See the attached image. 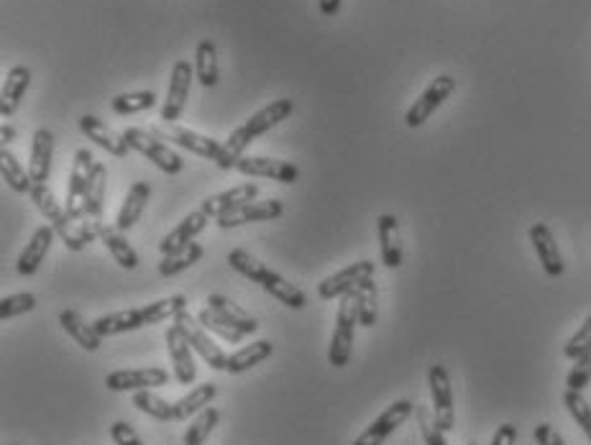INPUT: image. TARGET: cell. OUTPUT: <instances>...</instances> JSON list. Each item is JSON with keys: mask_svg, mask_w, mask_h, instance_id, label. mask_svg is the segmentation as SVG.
I'll return each instance as SVG.
<instances>
[{"mask_svg": "<svg viewBox=\"0 0 591 445\" xmlns=\"http://www.w3.org/2000/svg\"><path fill=\"white\" fill-rule=\"evenodd\" d=\"M29 197L34 200L39 213L49 220V226L57 231V236L62 238L64 246H67L70 251H82L87 243L98 238V228L103 220L85 218L82 223L72 220L70 213H67V208H62V205L57 203V197H54V192L49 190L47 185H34L31 187Z\"/></svg>", "mask_w": 591, "mask_h": 445, "instance_id": "obj_1", "label": "cell"}, {"mask_svg": "<svg viewBox=\"0 0 591 445\" xmlns=\"http://www.w3.org/2000/svg\"><path fill=\"white\" fill-rule=\"evenodd\" d=\"M356 323H359V302H356V289H351L338 302L336 330H333L331 348H328V364L336 366V369H343L351 361Z\"/></svg>", "mask_w": 591, "mask_h": 445, "instance_id": "obj_2", "label": "cell"}, {"mask_svg": "<svg viewBox=\"0 0 591 445\" xmlns=\"http://www.w3.org/2000/svg\"><path fill=\"white\" fill-rule=\"evenodd\" d=\"M123 139H126V144L131 146V149L139 151L141 157H146L154 167L162 169L164 174H180L182 167H185L180 154L169 149L162 139H157V136L151 131H146V128H126V131H123Z\"/></svg>", "mask_w": 591, "mask_h": 445, "instance_id": "obj_3", "label": "cell"}, {"mask_svg": "<svg viewBox=\"0 0 591 445\" xmlns=\"http://www.w3.org/2000/svg\"><path fill=\"white\" fill-rule=\"evenodd\" d=\"M174 325H177V328L182 330V336L187 338V343L192 346V351H195L197 356H200V359H203L205 364L210 366V369H213V371H226L228 369L226 351H223V348L218 346V343H215L213 338H210V333L203 328V323H200V320L192 318V315L187 313V310H182V313L177 315V318H174Z\"/></svg>", "mask_w": 591, "mask_h": 445, "instance_id": "obj_4", "label": "cell"}, {"mask_svg": "<svg viewBox=\"0 0 591 445\" xmlns=\"http://www.w3.org/2000/svg\"><path fill=\"white\" fill-rule=\"evenodd\" d=\"M430 397H433V417L435 425L443 433H451L456 425V410H453V389H451V374L443 364L430 366L428 371Z\"/></svg>", "mask_w": 591, "mask_h": 445, "instance_id": "obj_5", "label": "cell"}, {"mask_svg": "<svg viewBox=\"0 0 591 445\" xmlns=\"http://www.w3.org/2000/svg\"><path fill=\"white\" fill-rule=\"evenodd\" d=\"M95 169V157L90 154V149H77L75 162H72L70 172V185H67V213H70L72 220H85V192L87 185H90V177H93Z\"/></svg>", "mask_w": 591, "mask_h": 445, "instance_id": "obj_6", "label": "cell"}, {"mask_svg": "<svg viewBox=\"0 0 591 445\" xmlns=\"http://www.w3.org/2000/svg\"><path fill=\"white\" fill-rule=\"evenodd\" d=\"M453 90H456V80H453L451 75L435 77V80L425 87L423 95H420V98L410 105V110H407V116H405L407 126L410 128L423 126V123L433 116L435 110L441 108V105L451 98Z\"/></svg>", "mask_w": 591, "mask_h": 445, "instance_id": "obj_7", "label": "cell"}, {"mask_svg": "<svg viewBox=\"0 0 591 445\" xmlns=\"http://www.w3.org/2000/svg\"><path fill=\"white\" fill-rule=\"evenodd\" d=\"M157 139L162 141H172V144H177L180 149H187L192 151V154H197V157L203 159H218V154H221V146L215 139H210V136H203V133L192 131V128H182L177 126V123H164V126H154L149 128Z\"/></svg>", "mask_w": 591, "mask_h": 445, "instance_id": "obj_8", "label": "cell"}, {"mask_svg": "<svg viewBox=\"0 0 591 445\" xmlns=\"http://www.w3.org/2000/svg\"><path fill=\"white\" fill-rule=\"evenodd\" d=\"M410 415H415V405H412L410 399H397V402H392V405H389L387 410L354 440V445H382L394 430L405 425Z\"/></svg>", "mask_w": 591, "mask_h": 445, "instance_id": "obj_9", "label": "cell"}, {"mask_svg": "<svg viewBox=\"0 0 591 445\" xmlns=\"http://www.w3.org/2000/svg\"><path fill=\"white\" fill-rule=\"evenodd\" d=\"M169 382V371L159 366H144V369H118L105 376V387L111 392H144V389L164 387Z\"/></svg>", "mask_w": 591, "mask_h": 445, "instance_id": "obj_10", "label": "cell"}, {"mask_svg": "<svg viewBox=\"0 0 591 445\" xmlns=\"http://www.w3.org/2000/svg\"><path fill=\"white\" fill-rule=\"evenodd\" d=\"M190 87H192V64L187 59H180L174 62L172 75H169V90L167 100L162 105V121L174 123L180 121L182 110H185L187 98H190Z\"/></svg>", "mask_w": 591, "mask_h": 445, "instance_id": "obj_11", "label": "cell"}, {"mask_svg": "<svg viewBox=\"0 0 591 445\" xmlns=\"http://www.w3.org/2000/svg\"><path fill=\"white\" fill-rule=\"evenodd\" d=\"M374 272H377L374 261H356V264L346 266V269H341V272L323 279V282L318 284V297L320 300H341L346 292L359 287L364 279L374 277Z\"/></svg>", "mask_w": 591, "mask_h": 445, "instance_id": "obj_12", "label": "cell"}, {"mask_svg": "<svg viewBox=\"0 0 591 445\" xmlns=\"http://www.w3.org/2000/svg\"><path fill=\"white\" fill-rule=\"evenodd\" d=\"M284 205L282 200L272 197V200H259V203H246L241 208L231 210V213L221 215V218H215V226L221 228V231H231V228L246 226V223H264V220H277L282 218Z\"/></svg>", "mask_w": 591, "mask_h": 445, "instance_id": "obj_13", "label": "cell"}, {"mask_svg": "<svg viewBox=\"0 0 591 445\" xmlns=\"http://www.w3.org/2000/svg\"><path fill=\"white\" fill-rule=\"evenodd\" d=\"M236 172L246 174V177H264V180L282 182V185H292V182L300 180V169L295 164L269 157H241L236 164Z\"/></svg>", "mask_w": 591, "mask_h": 445, "instance_id": "obj_14", "label": "cell"}, {"mask_svg": "<svg viewBox=\"0 0 591 445\" xmlns=\"http://www.w3.org/2000/svg\"><path fill=\"white\" fill-rule=\"evenodd\" d=\"M254 284H259V287L264 289L267 295H272L274 300H279L284 307H290V310H302V307L308 305V297H305V292H302L300 287H295L292 282H287L282 274H277L274 269H269L267 264H261V269L256 272V277H254Z\"/></svg>", "mask_w": 591, "mask_h": 445, "instance_id": "obj_15", "label": "cell"}, {"mask_svg": "<svg viewBox=\"0 0 591 445\" xmlns=\"http://www.w3.org/2000/svg\"><path fill=\"white\" fill-rule=\"evenodd\" d=\"M164 341H167L169 359H172L174 379H177L182 387H190L197 376V364H195V359H192V346L187 343V338L182 336V330L177 328V325L167 328V336H164Z\"/></svg>", "mask_w": 591, "mask_h": 445, "instance_id": "obj_16", "label": "cell"}, {"mask_svg": "<svg viewBox=\"0 0 591 445\" xmlns=\"http://www.w3.org/2000/svg\"><path fill=\"white\" fill-rule=\"evenodd\" d=\"M292 113H295V100L279 98V100H274V103L264 105L259 113H254V116H251L244 126H238V128H241V133H244L246 139L254 141V139H259V136H264L267 131H272V128L279 126L282 121H287Z\"/></svg>", "mask_w": 591, "mask_h": 445, "instance_id": "obj_17", "label": "cell"}, {"mask_svg": "<svg viewBox=\"0 0 591 445\" xmlns=\"http://www.w3.org/2000/svg\"><path fill=\"white\" fill-rule=\"evenodd\" d=\"M208 223H210V215L205 213L203 208L192 210L190 215H185V218H182V223H177V228H172V231L162 238V243H159V251H162V256H169V254H174V251H182L185 246H190V243L205 231V226H208Z\"/></svg>", "mask_w": 591, "mask_h": 445, "instance_id": "obj_18", "label": "cell"}, {"mask_svg": "<svg viewBox=\"0 0 591 445\" xmlns=\"http://www.w3.org/2000/svg\"><path fill=\"white\" fill-rule=\"evenodd\" d=\"M530 243H533L535 254H538L540 264H543V272L548 277H561L566 272V264H563V256L558 251V243L553 238V231L545 223H533L530 226Z\"/></svg>", "mask_w": 591, "mask_h": 445, "instance_id": "obj_19", "label": "cell"}, {"mask_svg": "<svg viewBox=\"0 0 591 445\" xmlns=\"http://www.w3.org/2000/svg\"><path fill=\"white\" fill-rule=\"evenodd\" d=\"M52 159H54V133L49 128H39L31 139V154H29V174L34 185H44L52 174Z\"/></svg>", "mask_w": 591, "mask_h": 445, "instance_id": "obj_20", "label": "cell"}, {"mask_svg": "<svg viewBox=\"0 0 591 445\" xmlns=\"http://www.w3.org/2000/svg\"><path fill=\"white\" fill-rule=\"evenodd\" d=\"M54 236H57V231H54L52 226L36 228V233L31 236L29 246L21 251V256H18V261H16V272L21 274V277H31V274L39 272V266L44 264L49 249H52Z\"/></svg>", "mask_w": 591, "mask_h": 445, "instance_id": "obj_21", "label": "cell"}, {"mask_svg": "<svg viewBox=\"0 0 591 445\" xmlns=\"http://www.w3.org/2000/svg\"><path fill=\"white\" fill-rule=\"evenodd\" d=\"M377 236L379 251H382V264L387 269H400L402 266V236L400 220L392 213H384L377 218Z\"/></svg>", "mask_w": 591, "mask_h": 445, "instance_id": "obj_22", "label": "cell"}, {"mask_svg": "<svg viewBox=\"0 0 591 445\" xmlns=\"http://www.w3.org/2000/svg\"><path fill=\"white\" fill-rule=\"evenodd\" d=\"M80 131L85 133L87 139L95 141V144H98L100 149L108 151L111 157H118V159L128 157V149H131V146L126 144L123 133H116L113 128H108L103 121H100V118L82 116L80 118Z\"/></svg>", "mask_w": 591, "mask_h": 445, "instance_id": "obj_23", "label": "cell"}, {"mask_svg": "<svg viewBox=\"0 0 591 445\" xmlns=\"http://www.w3.org/2000/svg\"><path fill=\"white\" fill-rule=\"evenodd\" d=\"M256 195H259V187L254 182H244V185H236L233 190L218 192V195L208 197L203 203V210L210 218H221V215L231 213V210L241 208L246 203H254Z\"/></svg>", "mask_w": 591, "mask_h": 445, "instance_id": "obj_24", "label": "cell"}, {"mask_svg": "<svg viewBox=\"0 0 591 445\" xmlns=\"http://www.w3.org/2000/svg\"><path fill=\"white\" fill-rule=\"evenodd\" d=\"M29 85H31V70L29 67H24V64H16V67L6 75L3 93H0V116L6 118V121L18 110V105H21V100H24Z\"/></svg>", "mask_w": 591, "mask_h": 445, "instance_id": "obj_25", "label": "cell"}, {"mask_svg": "<svg viewBox=\"0 0 591 445\" xmlns=\"http://www.w3.org/2000/svg\"><path fill=\"white\" fill-rule=\"evenodd\" d=\"M59 325H62L64 333H67L72 341H77V346H82L85 351L93 353L103 346V336L95 330V325L87 323V320L82 318L80 313H75V310H62V313H59Z\"/></svg>", "mask_w": 591, "mask_h": 445, "instance_id": "obj_26", "label": "cell"}, {"mask_svg": "<svg viewBox=\"0 0 591 445\" xmlns=\"http://www.w3.org/2000/svg\"><path fill=\"white\" fill-rule=\"evenodd\" d=\"M208 307L213 310V313L221 315L228 325H233L236 330H241L244 336H254L256 330H259V320H256L251 313H246L241 305H236L233 300H228V297L210 295Z\"/></svg>", "mask_w": 591, "mask_h": 445, "instance_id": "obj_27", "label": "cell"}, {"mask_svg": "<svg viewBox=\"0 0 591 445\" xmlns=\"http://www.w3.org/2000/svg\"><path fill=\"white\" fill-rule=\"evenodd\" d=\"M98 238L105 243V249L111 251V256L116 259L118 266H123L128 272H134L136 266H139V254H136L134 246L126 241V233H123L121 228L100 223Z\"/></svg>", "mask_w": 591, "mask_h": 445, "instance_id": "obj_28", "label": "cell"}, {"mask_svg": "<svg viewBox=\"0 0 591 445\" xmlns=\"http://www.w3.org/2000/svg\"><path fill=\"white\" fill-rule=\"evenodd\" d=\"M149 197H151L149 182H134V185H131V190H128L126 200H123L121 210H118L116 228H121L123 233L131 231V228L139 223L141 213H144L146 203H149Z\"/></svg>", "mask_w": 591, "mask_h": 445, "instance_id": "obj_29", "label": "cell"}, {"mask_svg": "<svg viewBox=\"0 0 591 445\" xmlns=\"http://www.w3.org/2000/svg\"><path fill=\"white\" fill-rule=\"evenodd\" d=\"M95 330H98L103 338L121 336V333H131V330L146 328L144 313L141 307H134V310H118V313H108L103 318L95 320Z\"/></svg>", "mask_w": 591, "mask_h": 445, "instance_id": "obj_30", "label": "cell"}, {"mask_svg": "<svg viewBox=\"0 0 591 445\" xmlns=\"http://www.w3.org/2000/svg\"><path fill=\"white\" fill-rule=\"evenodd\" d=\"M274 353V346L272 341H267V338H261V341H254L249 343V346L238 348L236 353H231L228 356V374H244V371L254 369V366H259L261 361L272 359Z\"/></svg>", "mask_w": 591, "mask_h": 445, "instance_id": "obj_31", "label": "cell"}, {"mask_svg": "<svg viewBox=\"0 0 591 445\" xmlns=\"http://www.w3.org/2000/svg\"><path fill=\"white\" fill-rule=\"evenodd\" d=\"M215 397H218V387H215V384H197V387H192V392H187L180 402H174V420H192L197 412H203L205 407L213 405Z\"/></svg>", "mask_w": 591, "mask_h": 445, "instance_id": "obj_32", "label": "cell"}, {"mask_svg": "<svg viewBox=\"0 0 591 445\" xmlns=\"http://www.w3.org/2000/svg\"><path fill=\"white\" fill-rule=\"evenodd\" d=\"M105 190H108V169L103 162H95L93 177L85 192V218L87 220H103Z\"/></svg>", "mask_w": 591, "mask_h": 445, "instance_id": "obj_33", "label": "cell"}, {"mask_svg": "<svg viewBox=\"0 0 591 445\" xmlns=\"http://www.w3.org/2000/svg\"><path fill=\"white\" fill-rule=\"evenodd\" d=\"M0 174H3V182H6L16 195H29L31 187H34L31 174L21 167V162H18L13 151H8V146L0 149Z\"/></svg>", "mask_w": 591, "mask_h": 445, "instance_id": "obj_34", "label": "cell"}, {"mask_svg": "<svg viewBox=\"0 0 591 445\" xmlns=\"http://www.w3.org/2000/svg\"><path fill=\"white\" fill-rule=\"evenodd\" d=\"M195 77L203 87L218 85V49L210 39H203L195 49Z\"/></svg>", "mask_w": 591, "mask_h": 445, "instance_id": "obj_35", "label": "cell"}, {"mask_svg": "<svg viewBox=\"0 0 591 445\" xmlns=\"http://www.w3.org/2000/svg\"><path fill=\"white\" fill-rule=\"evenodd\" d=\"M203 254V246L192 241L190 246H185L182 251H174V254L164 256V259L159 261V277H177V274L187 272L190 266H195L197 261L203 259Z\"/></svg>", "mask_w": 591, "mask_h": 445, "instance_id": "obj_36", "label": "cell"}, {"mask_svg": "<svg viewBox=\"0 0 591 445\" xmlns=\"http://www.w3.org/2000/svg\"><path fill=\"white\" fill-rule=\"evenodd\" d=\"M157 93L154 90H139V93H123L111 100V110L116 116H136L157 105Z\"/></svg>", "mask_w": 591, "mask_h": 445, "instance_id": "obj_37", "label": "cell"}, {"mask_svg": "<svg viewBox=\"0 0 591 445\" xmlns=\"http://www.w3.org/2000/svg\"><path fill=\"white\" fill-rule=\"evenodd\" d=\"M182 310H187L185 295L164 297V300H157V302H151V305L141 307L146 325H157V323H164V320H174L177 315L182 313Z\"/></svg>", "mask_w": 591, "mask_h": 445, "instance_id": "obj_38", "label": "cell"}, {"mask_svg": "<svg viewBox=\"0 0 591 445\" xmlns=\"http://www.w3.org/2000/svg\"><path fill=\"white\" fill-rule=\"evenodd\" d=\"M218 422H221L218 407H205L203 412H197L185 433V445H203L210 438V433L218 428Z\"/></svg>", "mask_w": 591, "mask_h": 445, "instance_id": "obj_39", "label": "cell"}, {"mask_svg": "<svg viewBox=\"0 0 591 445\" xmlns=\"http://www.w3.org/2000/svg\"><path fill=\"white\" fill-rule=\"evenodd\" d=\"M356 302H359V325L364 328H371L379 318V307H377V282L374 277L364 279V282L356 287Z\"/></svg>", "mask_w": 591, "mask_h": 445, "instance_id": "obj_40", "label": "cell"}, {"mask_svg": "<svg viewBox=\"0 0 591 445\" xmlns=\"http://www.w3.org/2000/svg\"><path fill=\"white\" fill-rule=\"evenodd\" d=\"M134 407L159 422H174V405H169L167 399L159 397V394H154L151 389H144V392H134Z\"/></svg>", "mask_w": 591, "mask_h": 445, "instance_id": "obj_41", "label": "cell"}, {"mask_svg": "<svg viewBox=\"0 0 591 445\" xmlns=\"http://www.w3.org/2000/svg\"><path fill=\"white\" fill-rule=\"evenodd\" d=\"M197 320L203 323V328L208 330V333H215V336H221L226 343H241L246 338L244 333H241V330H236V328H233V325H228L226 320H223L218 313H213L210 307L200 310V313H197Z\"/></svg>", "mask_w": 591, "mask_h": 445, "instance_id": "obj_42", "label": "cell"}, {"mask_svg": "<svg viewBox=\"0 0 591 445\" xmlns=\"http://www.w3.org/2000/svg\"><path fill=\"white\" fill-rule=\"evenodd\" d=\"M563 405L571 412V417L576 420L581 430L586 433V438L591 440V405L586 402V397L581 392H574V389H566L563 392Z\"/></svg>", "mask_w": 591, "mask_h": 445, "instance_id": "obj_43", "label": "cell"}, {"mask_svg": "<svg viewBox=\"0 0 591 445\" xmlns=\"http://www.w3.org/2000/svg\"><path fill=\"white\" fill-rule=\"evenodd\" d=\"M36 310V295L31 292H18V295H8L0 300V320L8 323L11 318H18V315L34 313Z\"/></svg>", "mask_w": 591, "mask_h": 445, "instance_id": "obj_44", "label": "cell"}, {"mask_svg": "<svg viewBox=\"0 0 591 445\" xmlns=\"http://www.w3.org/2000/svg\"><path fill=\"white\" fill-rule=\"evenodd\" d=\"M415 417H418V428H420V433H423L425 445H448L446 433H443V430L435 425V417L428 407H423V405L415 407Z\"/></svg>", "mask_w": 591, "mask_h": 445, "instance_id": "obj_45", "label": "cell"}, {"mask_svg": "<svg viewBox=\"0 0 591 445\" xmlns=\"http://www.w3.org/2000/svg\"><path fill=\"white\" fill-rule=\"evenodd\" d=\"M589 382H591V346L574 361V366H571V371H568L566 387L574 389V392H584V387H589Z\"/></svg>", "mask_w": 591, "mask_h": 445, "instance_id": "obj_46", "label": "cell"}, {"mask_svg": "<svg viewBox=\"0 0 591 445\" xmlns=\"http://www.w3.org/2000/svg\"><path fill=\"white\" fill-rule=\"evenodd\" d=\"M591 346V315L584 320V325H581L579 330L574 333V338L563 346V356L571 361H576L581 356V353L586 351V348Z\"/></svg>", "mask_w": 591, "mask_h": 445, "instance_id": "obj_47", "label": "cell"}, {"mask_svg": "<svg viewBox=\"0 0 591 445\" xmlns=\"http://www.w3.org/2000/svg\"><path fill=\"white\" fill-rule=\"evenodd\" d=\"M111 438L116 445H144V440L139 438V433H136L131 425H128L126 420H118L111 425Z\"/></svg>", "mask_w": 591, "mask_h": 445, "instance_id": "obj_48", "label": "cell"}, {"mask_svg": "<svg viewBox=\"0 0 591 445\" xmlns=\"http://www.w3.org/2000/svg\"><path fill=\"white\" fill-rule=\"evenodd\" d=\"M535 440H538V445H566V440L558 435V430L553 428V425H548V422H540V425H535L533 430Z\"/></svg>", "mask_w": 591, "mask_h": 445, "instance_id": "obj_49", "label": "cell"}, {"mask_svg": "<svg viewBox=\"0 0 591 445\" xmlns=\"http://www.w3.org/2000/svg\"><path fill=\"white\" fill-rule=\"evenodd\" d=\"M515 440H517V428L512 425V422H505V425L494 433L492 445H515Z\"/></svg>", "mask_w": 591, "mask_h": 445, "instance_id": "obj_50", "label": "cell"}, {"mask_svg": "<svg viewBox=\"0 0 591 445\" xmlns=\"http://www.w3.org/2000/svg\"><path fill=\"white\" fill-rule=\"evenodd\" d=\"M341 3L343 0H318L320 13H323V16H336V13L341 11Z\"/></svg>", "mask_w": 591, "mask_h": 445, "instance_id": "obj_51", "label": "cell"}, {"mask_svg": "<svg viewBox=\"0 0 591 445\" xmlns=\"http://www.w3.org/2000/svg\"><path fill=\"white\" fill-rule=\"evenodd\" d=\"M0 136H3V144H11L13 139H16V128L8 126V123H3V128H0Z\"/></svg>", "mask_w": 591, "mask_h": 445, "instance_id": "obj_52", "label": "cell"}, {"mask_svg": "<svg viewBox=\"0 0 591 445\" xmlns=\"http://www.w3.org/2000/svg\"><path fill=\"white\" fill-rule=\"evenodd\" d=\"M469 445H476V443H469Z\"/></svg>", "mask_w": 591, "mask_h": 445, "instance_id": "obj_53", "label": "cell"}, {"mask_svg": "<svg viewBox=\"0 0 591 445\" xmlns=\"http://www.w3.org/2000/svg\"><path fill=\"white\" fill-rule=\"evenodd\" d=\"M8 445H13V443H8Z\"/></svg>", "mask_w": 591, "mask_h": 445, "instance_id": "obj_54", "label": "cell"}]
</instances>
